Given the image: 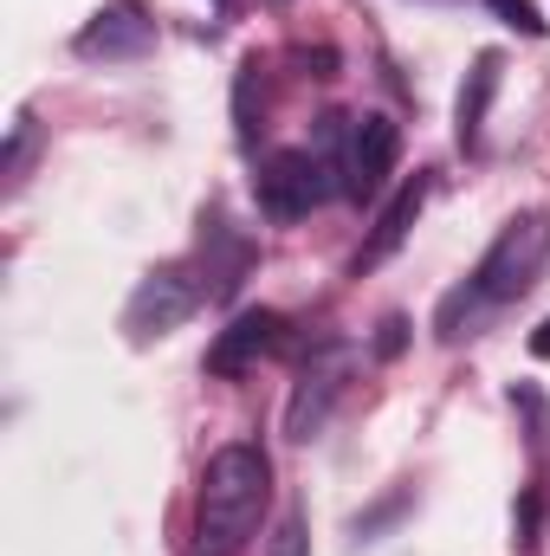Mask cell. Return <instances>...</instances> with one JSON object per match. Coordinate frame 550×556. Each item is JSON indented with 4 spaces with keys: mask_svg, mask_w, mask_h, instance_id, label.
I'll list each match as a JSON object with an SVG mask.
<instances>
[{
    "mask_svg": "<svg viewBox=\"0 0 550 556\" xmlns=\"http://www.w3.org/2000/svg\"><path fill=\"white\" fill-rule=\"evenodd\" d=\"M278 337H285V317L278 311H240L214 343H208V376H247L260 356H273L278 350Z\"/></svg>",
    "mask_w": 550,
    "mask_h": 556,
    "instance_id": "obj_7",
    "label": "cell"
},
{
    "mask_svg": "<svg viewBox=\"0 0 550 556\" xmlns=\"http://www.w3.org/2000/svg\"><path fill=\"white\" fill-rule=\"evenodd\" d=\"M396 155H402V130L383 111L357 117L350 124V155H343V194L350 201H376L389 188V175H396Z\"/></svg>",
    "mask_w": 550,
    "mask_h": 556,
    "instance_id": "obj_6",
    "label": "cell"
},
{
    "mask_svg": "<svg viewBox=\"0 0 550 556\" xmlns=\"http://www.w3.org/2000/svg\"><path fill=\"white\" fill-rule=\"evenodd\" d=\"M538 518H545V498H538V492H525V511H518V544H532Z\"/></svg>",
    "mask_w": 550,
    "mask_h": 556,
    "instance_id": "obj_15",
    "label": "cell"
},
{
    "mask_svg": "<svg viewBox=\"0 0 550 556\" xmlns=\"http://www.w3.org/2000/svg\"><path fill=\"white\" fill-rule=\"evenodd\" d=\"M343 382H350V350H343V343H324V350L298 369V389H291V408H285V433H291V440H311V433L330 420Z\"/></svg>",
    "mask_w": 550,
    "mask_h": 556,
    "instance_id": "obj_5",
    "label": "cell"
},
{
    "mask_svg": "<svg viewBox=\"0 0 550 556\" xmlns=\"http://www.w3.org/2000/svg\"><path fill=\"white\" fill-rule=\"evenodd\" d=\"M266 556H311V538H304V518H298V511L273 531V551Z\"/></svg>",
    "mask_w": 550,
    "mask_h": 556,
    "instance_id": "obj_13",
    "label": "cell"
},
{
    "mask_svg": "<svg viewBox=\"0 0 550 556\" xmlns=\"http://www.w3.org/2000/svg\"><path fill=\"white\" fill-rule=\"evenodd\" d=\"M550 260V214H512L505 227H499V240L479 253V266H473V291H479V304H512V298H525L538 273H545Z\"/></svg>",
    "mask_w": 550,
    "mask_h": 556,
    "instance_id": "obj_2",
    "label": "cell"
},
{
    "mask_svg": "<svg viewBox=\"0 0 550 556\" xmlns=\"http://www.w3.org/2000/svg\"><path fill=\"white\" fill-rule=\"evenodd\" d=\"M402 343H409V317H383V330H376V356H383V363H396V356H402Z\"/></svg>",
    "mask_w": 550,
    "mask_h": 556,
    "instance_id": "obj_14",
    "label": "cell"
},
{
    "mask_svg": "<svg viewBox=\"0 0 550 556\" xmlns=\"http://www.w3.org/2000/svg\"><path fill=\"white\" fill-rule=\"evenodd\" d=\"M273 505V459L260 440H227L195 492V556H240L260 538V518Z\"/></svg>",
    "mask_w": 550,
    "mask_h": 556,
    "instance_id": "obj_1",
    "label": "cell"
},
{
    "mask_svg": "<svg viewBox=\"0 0 550 556\" xmlns=\"http://www.w3.org/2000/svg\"><path fill=\"white\" fill-rule=\"evenodd\" d=\"M253 194H260L266 220H304L317 201H330V194H343V188L330 181V168H324L311 149H278V155L260 162Z\"/></svg>",
    "mask_w": 550,
    "mask_h": 556,
    "instance_id": "obj_3",
    "label": "cell"
},
{
    "mask_svg": "<svg viewBox=\"0 0 550 556\" xmlns=\"http://www.w3.org/2000/svg\"><path fill=\"white\" fill-rule=\"evenodd\" d=\"M155 46V20H142L130 0L104 7L85 33H78V59H137Z\"/></svg>",
    "mask_w": 550,
    "mask_h": 556,
    "instance_id": "obj_8",
    "label": "cell"
},
{
    "mask_svg": "<svg viewBox=\"0 0 550 556\" xmlns=\"http://www.w3.org/2000/svg\"><path fill=\"white\" fill-rule=\"evenodd\" d=\"M421 201H427V175H409L396 194H389V207H383V220H376V233L363 240V253H357V273H376L402 240H409L414 214H421Z\"/></svg>",
    "mask_w": 550,
    "mask_h": 556,
    "instance_id": "obj_10",
    "label": "cell"
},
{
    "mask_svg": "<svg viewBox=\"0 0 550 556\" xmlns=\"http://www.w3.org/2000/svg\"><path fill=\"white\" fill-rule=\"evenodd\" d=\"M532 356H550V317L532 330Z\"/></svg>",
    "mask_w": 550,
    "mask_h": 556,
    "instance_id": "obj_16",
    "label": "cell"
},
{
    "mask_svg": "<svg viewBox=\"0 0 550 556\" xmlns=\"http://www.w3.org/2000/svg\"><path fill=\"white\" fill-rule=\"evenodd\" d=\"M486 7H492L512 33H525V39H545V33H550V20L538 13V0H486Z\"/></svg>",
    "mask_w": 550,
    "mask_h": 556,
    "instance_id": "obj_12",
    "label": "cell"
},
{
    "mask_svg": "<svg viewBox=\"0 0 550 556\" xmlns=\"http://www.w3.org/2000/svg\"><path fill=\"white\" fill-rule=\"evenodd\" d=\"M201 291H208V285H195V273H188V266H155V273L130 291L124 330H130L137 343H149V337H168L175 324H188V317H195Z\"/></svg>",
    "mask_w": 550,
    "mask_h": 556,
    "instance_id": "obj_4",
    "label": "cell"
},
{
    "mask_svg": "<svg viewBox=\"0 0 550 556\" xmlns=\"http://www.w3.org/2000/svg\"><path fill=\"white\" fill-rule=\"evenodd\" d=\"M499 72H505V59H499V52H479L473 72H466V85H460V98H453V137H460L466 155L486 137V111H492V98H499Z\"/></svg>",
    "mask_w": 550,
    "mask_h": 556,
    "instance_id": "obj_9",
    "label": "cell"
},
{
    "mask_svg": "<svg viewBox=\"0 0 550 556\" xmlns=\"http://www.w3.org/2000/svg\"><path fill=\"white\" fill-rule=\"evenodd\" d=\"M260 111H266V91H260V59H247L240 65V78H234V130H240V142L253 149V137H260Z\"/></svg>",
    "mask_w": 550,
    "mask_h": 556,
    "instance_id": "obj_11",
    "label": "cell"
}]
</instances>
